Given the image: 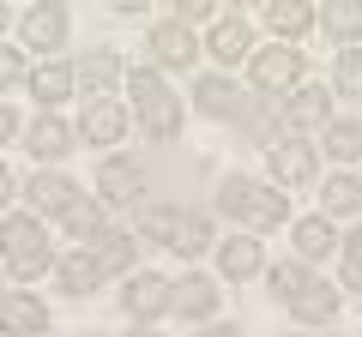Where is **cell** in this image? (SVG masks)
I'll list each match as a JSON object with an SVG mask.
<instances>
[{
	"instance_id": "30bf717a",
	"label": "cell",
	"mask_w": 362,
	"mask_h": 337,
	"mask_svg": "<svg viewBox=\"0 0 362 337\" xmlns=\"http://www.w3.org/2000/svg\"><path fill=\"white\" fill-rule=\"evenodd\" d=\"M0 325H6L13 337L49 331V307H42L37 295H25V289H6V295H0Z\"/></svg>"
},
{
	"instance_id": "9a60e30c",
	"label": "cell",
	"mask_w": 362,
	"mask_h": 337,
	"mask_svg": "<svg viewBox=\"0 0 362 337\" xmlns=\"http://www.w3.org/2000/svg\"><path fill=\"white\" fill-rule=\"evenodd\" d=\"M25 199H30V205H37V211H54V217H66V211L78 205V187L66 181V175H30Z\"/></svg>"
},
{
	"instance_id": "44dd1931",
	"label": "cell",
	"mask_w": 362,
	"mask_h": 337,
	"mask_svg": "<svg viewBox=\"0 0 362 337\" xmlns=\"http://www.w3.org/2000/svg\"><path fill=\"white\" fill-rule=\"evenodd\" d=\"M290 313H296V319H308V325H326L338 313V289H326L320 277H308V283H302V295L290 301Z\"/></svg>"
},
{
	"instance_id": "d4e9b609",
	"label": "cell",
	"mask_w": 362,
	"mask_h": 337,
	"mask_svg": "<svg viewBox=\"0 0 362 337\" xmlns=\"http://www.w3.org/2000/svg\"><path fill=\"white\" fill-rule=\"evenodd\" d=\"M314 25L332 30V37H344V42H356V37H362V6H350V0H332V6H320V13H314Z\"/></svg>"
},
{
	"instance_id": "74e56055",
	"label": "cell",
	"mask_w": 362,
	"mask_h": 337,
	"mask_svg": "<svg viewBox=\"0 0 362 337\" xmlns=\"http://www.w3.org/2000/svg\"><path fill=\"white\" fill-rule=\"evenodd\" d=\"M13 133H18V115H13V109H0V145L13 139Z\"/></svg>"
},
{
	"instance_id": "8fae6325",
	"label": "cell",
	"mask_w": 362,
	"mask_h": 337,
	"mask_svg": "<svg viewBox=\"0 0 362 337\" xmlns=\"http://www.w3.org/2000/svg\"><path fill=\"white\" fill-rule=\"evenodd\" d=\"M284 133H314V127H326V85H302L296 97L284 103Z\"/></svg>"
},
{
	"instance_id": "d590c367",
	"label": "cell",
	"mask_w": 362,
	"mask_h": 337,
	"mask_svg": "<svg viewBox=\"0 0 362 337\" xmlns=\"http://www.w3.org/2000/svg\"><path fill=\"white\" fill-rule=\"evenodd\" d=\"M25 78V61H18V49H0V91L6 85H18Z\"/></svg>"
},
{
	"instance_id": "cb8c5ba5",
	"label": "cell",
	"mask_w": 362,
	"mask_h": 337,
	"mask_svg": "<svg viewBox=\"0 0 362 337\" xmlns=\"http://www.w3.org/2000/svg\"><path fill=\"white\" fill-rule=\"evenodd\" d=\"M66 235H73V241H85V247H97L103 241V205H97V199H78L73 211H66Z\"/></svg>"
},
{
	"instance_id": "ba28073f",
	"label": "cell",
	"mask_w": 362,
	"mask_h": 337,
	"mask_svg": "<svg viewBox=\"0 0 362 337\" xmlns=\"http://www.w3.org/2000/svg\"><path fill=\"white\" fill-rule=\"evenodd\" d=\"M115 78H127V66H121V54H109V49H90L85 61L73 66V85L85 97H97V103H103V91L115 85Z\"/></svg>"
},
{
	"instance_id": "277c9868",
	"label": "cell",
	"mask_w": 362,
	"mask_h": 337,
	"mask_svg": "<svg viewBox=\"0 0 362 337\" xmlns=\"http://www.w3.org/2000/svg\"><path fill=\"white\" fill-rule=\"evenodd\" d=\"M169 301H175V283H169V277H157V271H139V277H127L121 307H127L133 319H163Z\"/></svg>"
},
{
	"instance_id": "8992f818",
	"label": "cell",
	"mask_w": 362,
	"mask_h": 337,
	"mask_svg": "<svg viewBox=\"0 0 362 337\" xmlns=\"http://www.w3.org/2000/svg\"><path fill=\"white\" fill-rule=\"evenodd\" d=\"M194 97H199V109H206L211 121H242V115H247V103H254V97H242L223 73L199 78V85H194Z\"/></svg>"
},
{
	"instance_id": "e575fe53",
	"label": "cell",
	"mask_w": 362,
	"mask_h": 337,
	"mask_svg": "<svg viewBox=\"0 0 362 337\" xmlns=\"http://www.w3.org/2000/svg\"><path fill=\"white\" fill-rule=\"evenodd\" d=\"M344 289H362V229L344 241Z\"/></svg>"
},
{
	"instance_id": "ac0fdd59",
	"label": "cell",
	"mask_w": 362,
	"mask_h": 337,
	"mask_svg": "<svg viewBox=\"0 0 362 337\" xmlns=\"http://www.w3.org/2000/svg\"><path fill=\"white\" fill-rule=\"evenodd\" d=\"M266 30L278 42H296L302 30H314V6H302V0H272L266 6Z\"/></svg>"
},
{
	"instance_id": "e0dca14e",
	"label": "cell",
	"mask_w": 362,
	"mask_h": 337,
	"mask_svg": "<svg viewBox=\"0 0 362 337\" xmlns=\"http://www.w3.org/2000/svg\"><path fill=\"white\" fill-rule=\"evenodd\" d=\"M121 133H127V109H121L115 97H103V103L85 109V145H115Z\"/></svg>"
},
{
	"instance_id": "f35d334b",
	"label": "cell",
	"mask_w": 362,
	"mask_h": 337,
	"mask_svg": "<svg viewBox=\"0 0 362 337\" xmlns=\"http://www.w3.org/2000/svg\"><path fill=\"white\" fill-rule=\"evenodd\" d=\"M6 199H13V168L0 163V205H6Z\"/></svg>"
},
{
	"instance_id": "ffe728a7",
	"label": "cell",
	"mask_w": 362,
	"mask_h": 337,
	"mask_svg": "<svg viewBox=\"0 0 362 337\" xmlns=\"http://www.w3.org/2000/svg\"><path fill=\"white\" fill-rule=\"evenodd\" d=\"M218 271L230 277V283L254 277V271H259V241H254V235H230V241L218 247Z\"/></svg>"
},
{
	"instance_id": "9c48e42d",
	"label": "cell",
	"mask_w": 362,
	"mask_h": 337,
	"mask_svg": "<svg viewBox=\"0 0 362 337\" xmlns=\"http://www.w3.org/2000/svg\"><path fill=\"white\" fill-rule=\"evenodd\" d=\"M266 168H272V187H302L314 175V151L302 139H284V145H272Z\"/></svg>"
},
{
	"instance_id": "ab89813d",
	"label": "cell",
	"mask_w": 362,
	"mask_h": 337,
	"mask_svg": "<svg viewBox=\"0 0 362 337\" xmlns=\"http://www.w3.org/2000/svg\"><path fill=\"white\" fill-rule=\"evenodd\" d=\"M199 337H242L235 325H211V331H199Z\"/></svg>"
},
{
	"instance_id": "484cf974",
	"label": "cell",
	"mask_w": 362,
	"mask_h": 337,
	"mask_svg": "<svg viewBox=\"0 0 362 337\" xmlns=\"http://www.w3.org/2000/svg\"><path fill=\"white\" fill-rule=\"evenodd\" d=\"M320 205H326V217H350V211H362V181H356V175H332L326 193H320Z\"/></svg>"
},
{
	"instance_id": "5b68a950",
	"label": "cell",
	"mask_w": 362,
	"mask_h": 337,
	"mask_svg": "<svg viewBox=\"0 0 362 337\" xmlns=\"http://www.w3.org/2000/svg\"><path fill=\"white\" fill-rule=\"evenodd\" d=\"M97 193H103L109 205H133V199L145 193V168L127 163V157H109V163L97 168Z\"/></svg>"
},
{
	"instance_id": "3957f363",
	"label": "cell",
	"mask_w": 362,
	"mask_h": 337,
	"mask_svg": "<svg viewBox=\"0 0 362 337\" xmlns=\"http://www.w3.org/2000/svg\"><path fill=\"white\" fill-rule=\"evenodd\" d=\"M302 73V54L290 49V42H272V49H254V91H290Z\"/></svg>"
},
{
	"instance_id": "7c38bea8",
	"label": "cell",
	"mask_w": 362,
	"mask_h": 337,
	"mask_svg": "<svg viewBox=\"0 0 362 337\" xmlns=\"http://www.w3.org/2000/svg\"><path fill=\"white\" fill-rule=\"evenodd\" d=\"M206 49L218 54L223 66H230V61H242V54H254V30H247V18H242V13L218 18V25H211V37H206Z\"/></svg>"
},
{
	"instance_id": "d6986e66",
	"label": "cell",
	"mask_w": 362,
	"mask_h": 337,
	"mask_svg": "<svg viewBox=\"0 0 362 337\" xmlns=\"http://www.w3.org/2000/svg\"><path fill=\"white\" fill-rule=\"evenodd\" d=\"M54 277H61L66 295H85V289L103 283V271H97V253L90 247H78V253H66V259H54Z\"/></svg>"
},
{
	"instance_id": "7402d4cb",
	"label": "cell",
	"mask_w": 362,
	"mask_h": 337,
	"mask_svg": "<svg viewBox=\"0 0 362 337\" xmlns=\"http://www.w3.org/2000/svg\"><path fill=\"white\" fill-rule=\"evenodd\" d=\"M169 307L181 313V319H206L211 307H218V289H211V277H181L175 283V301Z\"/></svg>"
},
{
	"instance_id": "4316f807",
	"label": "cell",
	"mask_w": 362,
	"mask_h": 337,
	"mask_svg": "<svg viewBox=\"0 0 362 337\" xmlns=\"http://www.w3.org/2000/svg\"><path fill=\"white\" fill-rule=\"evenodd\" d=\"M332 241H338V235H332V217H326V211H320V217H302V223H296V253H302V259H320Z\"/></svg>"
},
{
	"instance_id": "603a6c76",
	"label": "cell",
	"mask_w": 362,
	"mask_h": 337,
	"mask_svg": "<svg viewBox=\"0 0 362 337\" xmlns=\"http://www.w3.org/2000/svg\"><path fill=\"white\" fill-rule=\"evenodd\" d=\"M139 127H145V139H175V133H181V103L163 91L157 103L139 109Z\"/></svg>"
},
{
	"instance_id": "83f0119b",
	"label": "cell",
	"mask_w": 362,
	"mask_h": 337,
	"mask_svg": "<svg viewBox=\"0 0 362 337\" xmlns=\"http://www.w3.org/2000/svg\"><path fill=\"white\" fill-rule=\"evenodd\" d=\"M30 91H37V103H61V97L73 91V66H61V61L37 66V73H30Z\"/></svg>"
},
{
	"instance_id": "836d02e7",
	"label": "cell",
	"mask_w": 362,
	"mask_h": 337,
	"mask_svg": "<svg viewBox=\"0 0 362 337\" xmlns=\"http://www.w3.org/2000/svg\"><path fill=\"white\" fill-rule=\"evenodd\" d=\"M169 217H175L169 205H151V211H139V217H133V235H139V241H163V235H169Z\"/></svg>"
},
{
	"instance_id": "6da1fadb",
	"label": "cell",
	"mask_w": 362,
	"mask_h": 337,
	"mask_svg": "<svg viewBox=\"0 0 362 337\" xmlns=\"http://www.w3.org/2000/svg\"><path fill=\"white\" fill-rule=\"evenodd\" d=\"M218 211L223 217H242L247 229H278L290 217V193H278L272 181H247V175H230L218 187Z\"/></svg>"
},
{
	"instance_id": "7bdbcfd3",
	"label": "cell",
	"mask_w": 362,
	"mask_h": 337,
	"mask_svg": "<svg viewBox=\"0 0 362 337\" xmlns=\"http://www.w3.org/2000/svg\"><path fill=\"white\" fill-rule=\"evenodd\" d=\"M290 337H296V331H290Z\"/></svg>"
},
{
	"instance_id": "4dcf8cb0",
	"label": "cell",
	"mask_w": 362,
	"mask_h": 337,
	"mask_svg": "<svg viewBox=\"0 0 362 337\" xmlns=\"http://www.w3.org/2000/svg\"><path fill=\"white\" fill-rule=\"evenodd\" d=\"M302 283H308V265H302V259H278V265H272V289H278L284 301H296Z\"/></svg>"
},
{
	"instance_id": "f1b7e54d",
	"label": "cell",
	"mask_w": 362,
	"mask_h": 337,
	"mask_svg": "<svg viewBox=\"0 0 362 337\" xmlns=\"http://www.w3.org/2000/svg\"><path fill=\"white\" fill-rule=\"evenodd\" d=\"M133 247H139L133 235H103V241L90 247V253H97V271H103V277L127 271V265H133Z\"/></svg>"
},
{
	"instance_id": "4fadbf2b",
	"label": "cell",
	"mask_w": 362,
	"mask_h": 337,
	"mask_svg": "<svg viewBox=\"0 0 362 337\" xmlns=\"http://www.w3.org/2000/svg\"><path fill=\"white\" fill-rule=\"evenodd\" d=\"M151 54H157L163 66H187V61L199 54V42H194V30H187V25H175V18H163V25L151 30Z\"/></svg>"
},
{
	"instance_id": "1f68e13d",
	"label": "cell",
	"mask_w": 362,
	"mask_h": 337,
	"mask_svg": "<svg viewBox=\"0 0 362 337\" xmlns=\"http://www.w3.org/2000/svg\"><path fill=\"white\" fill-rule=\"evenodd\" d=\"M332 85L344 97H362V49H344L338 54V66H332Z\"/></svg>"
},
{
	"instance_id": "d6a6232c",
	"label": "cell",
	"mask_w": 362,
	"mask_h": 337,
	"mask_svg": "<svg viewBox=\"0 0 362 337\" xmlns=\"http://www.w3.org/2000/svg\"><path fill=\"white\" fill-rule=\"evenodd\" d=\"M127 91H133V103H157V97H163V78L151 73V66H127Z\"/></svg>"
},
{
	"instance_id": "2e32d148",
	"label": "cell",
	"mask_w": 362,
	"mask_h": 337,
	"mask_svg": "<svg viewBox=\"0 0 362 337\" xmlns=\"http://www.w3.org/2000/svg\"><path fill=\"white\" fill-rule=\"evenodd\" d=\"M163 247H175V253H187V259H194V253H206V247H211V223L199 217V211H175V217H169Z\"/></svg>"
},
{
	"instance_id": "f546056e",
	"label": "cell",
	"mask_w": 362,
	"mask_h": 337,
	"mask_svg": "<svg viewBox=\"0 0 362 337\" xmlns=\"http://www.w3.org/2000/svg\"><path fill=\"white\" fill-rule=\"evenodd\" d=\"M326 151H332L338 163L362 157V127H356V121H326Z\"/></svg>"
},
{
	"instance_id": "60d3db41",
	"label": "cell",
	"mask_w": 362,
	"mask_h": 337,
	"mask_svg": "<svg viewBox=\"0 0 362 337\" xmlns=\"http://www.w3.org/2000/svg\"><path fill=\"white\" fill-rule=\"evenodd\" d=\"M6 25H13V13H6V6H0V30H6Z\"/></svg>"
},
{
	"instance_id": "52a82bcc",
	"label": "cell",
	"mask_w": 362,
	"mask_h": 337,
	"mask_svg": "<svg viewBox=\"0 0 362 337\" xmlns=\"http://www.w3.org/2000/svg\"><path fill=\"white\" fill-rule=\"evenodd\" d=\"M18 30H25L30 49H66V6L42 0V6H30V13L18 18Z\"/></svg>"
},
{
	"instance_id": "5bb4252c",
	"label": "cell",
	"mask_w": 362,
	"mask_h": 337,
	"mask_svg": "<svg viewBox=\"0 0 362 337\" xmlns=\"http://www.w3.org/2000/svg\"><path fill=\"white\" fill-rule=\"evenodd\" d=\"M73 139H78V133L66 127L61 115H37V121H30V157H42V163L66 157V151H73Z\"/></svg>"
},
{
	"instance_id": "b9f144b4",
	"label": "cell",
	"mask_w": 362,
	"mask_h": 337,
	"mask_svg": "<svg viewBox=\"0 0 362 337\" xmlns=\"http://www.w3.org/2000/svg\"><path fill=\"white\" fill-rule=\"evenodd\" d=\"M30 337H49V331H30Z\"/></svg>"
},
{
	"instance_id": "8d00e7d4",
	"label": "cell",
	"mask_w": 362,
	"mask_h": 337,
	"mask_svg": "<svg viewBox=\"0 0 362 337\" xmlns=\"http://www.w3.org/2000/svg\"><path fill=\"white\" fill-rule=\"evenodd\" d=\"M187 18H211V6H206V0H181V13H175V25H187Z\"/></svg>"
},
{
	"instance_id": "7a4b0ae2",
	"label": "cell",
	"mask_w": 362,
	"mask_h": 337,
	"mask_svg": "<svg viewBox=\"0 0 362 337\" xmlns=\"http://www.w3.org/2000/svg\"><path fill=\"white\" fill-rule=\"evenodd\" d=\"M0 253H6V271H13L18 283H37L42 271H54V253H49V235H42L37 211L0 223Z\"/></svg>"
}]
</instances>
